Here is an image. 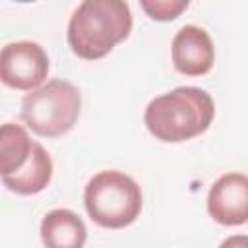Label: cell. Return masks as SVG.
Listing matches in <instances>:
<instances>
[{"mask_svg":"<svg viewBox=\"0 0 248 248\" xmlns=\"http://www.w3.org/2000/svg\"><path fill=\"white\" fill-rule=\"evenodd\" d=\"M213 118V97L192 85H180L151 99L143 112L149 134L165 143H178L203 134Z\"/></svg>","mask_w":248,"mask_h":248,"instance_id":"obj_1","label":"cell"},{"mask_svg":"<svg viewBox=\"0 0 248 248\" xmlns=\"http://www.w3.org/2000/svg\"><path fill=\"white\" fill-rule=\"evenodd\" d=\"M132 23L124 0H83L68 21V46L78 58L99 60L128 39Z\"/></svg>","mask_w":248,"mask_h":248,"instance_id":"obj_2","label":"cell"},{"mask_svg":"<svg viewBox=\"0 0 248 248\" xmlns=\"http://www.w3.org/2000/svg\"><path fill=\"white\" fill-rule=\"evenodd\" d=\"M83 205L95 225L103 229H124L141 213V188L122 170H101L85 184Z\"/></svg>","mask_w":248,"mask_h":248,"instance_id":"obj_3","label":"cell"},{"mask_svg":"<svg viewBox=\"0 0 248 248\" xmlns=\"http://www.w3.org/2000/svg\"><path fill=\"white\" fill-rule=\"evenodd\" d=\"M81 112V93L66 79H50L29 91L21 101L23 124L41 138L68 134Z\"/></svg>","mask_w":248,"mask_h":248,"instance_id":"obj_4","label":"cell"},{"mask_svg":"<svg viewBox=\"0 0 248 248\" xmlns=\"http://www.w3.org/2000/svg\"><path fill=\"white\" fill-rule=\"evenodd\" d=\"M48 76V54L35 41H14L0 50V81L17 91H33Z\"/></svg>","mask_w":248,"mask_h":248,"instance_id":"obj_5","label":"cell"},{"mask_svg":"<svg viewBox=\"0 0 248 248\" xmlns=\"http://www.w3.org/2000/svg\"><path fill=\"white\" fill-rule=\"evenodd\" d=\"M207 213L225 227H238L248 221V176L225 172L209 188Z\"/></svg>","mask_w":248,"mask_h":248,"instance_id":"obj_6","label":"cell"},{"mask_svg":"<svg viewBox=\"0 0 248 248\" xmlns=\"http://www.w3.org/2000/svg\"><path fill=\"white\" fill-rule=\"evenodd\" d=\"M172 66L182 76H205L215 62V46L209 33L200 25H184L170 43Z\"/></svg>","mask_w":248,"mask_h":248,"instance_id":"obj_7","label":"cell"},{"mask_svg":"<svg viewBox=\"0 0 248 248\" xmlns=\"http://www.w3.org/2000/svg\"><path fill=\"white\" fill-rule=\"evenodd\" d=\"M41 240L45 248H83L87 227L72 209H52L41 221Z\"/></svg>","mask_w":248,"mask_h":248,"instance_id":"obj_8","label":"cell"},{"mask_svg":"<svg viewBox=\"0 0 248 248\" xmlns=\"http://www.w3.org/2000/svg\"><path fill=\"white\" fill-rule=\"evenodd\" d=\"M52 170L54 167H52L50 155L39 141H35L25 167L12 176H4L2 184L17 196H35L50 184Z\"/></svg>","mask_w":248,"mask_h":248,"instance_id":"obj_9","label":"cell"},{"mask_svg":"<svg viewBox=\"0 0 248 248\" xmlns=\"http://www.w3.org/2000/svg\"><path fill=\"white\" fill-rule=\"evenodd\" d=\"M33 143L25 126L16 122L0 124V178L12 176L25 167Z\"/></svg>","mask_w":248,"mask_h":248,"instance_id":"obj_10","label":"cell"},{"mask_svg":"<svg viewBox=\"0 0 248 248\" xmlns=\"http://www.w3.org/2000/svg\"><path fill=\"white\" fill-rule=\"evenodd\" d=\"M188 0H141V10L155 21H172L176 19L186 8Z\"/></svg>","mask_w":248,"mask_h":248,"instance_id":"obj_11","label":"cell"},{"mask_svg":"<svg viewBox=\"0 0 248 248\" xmlns=\"http://www.w3.org/2000/svg\"><path fill=\"white\" fill-rule=\"evenodd\" d=\"M219 248H248V236L246 234H232V236H227Z\"/></svg>","mask_w":248,"mask_h":248,"instance_id":"obj_12","label":"cell"}]
</instances>
